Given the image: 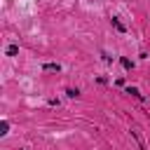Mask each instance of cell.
<instances>
[{
  "mask_svg": "<svg viewBox=\"0 0 150 150\" xmlns=\"http://www.w3.org/2000/svg\"><path fill=\"white\" fill-rule=\"evenodd\" d=\"M112 26H115V28H117L120 33H124V30H127V28H124V23H122V21H120L117 16H112Z\"/></svg>",
  "mask_w": 150,
  "mask_h": 150,
  "instance_id": "7a4b0ae2",
  "label": "cell"
},
{
  "mask_svg": "<svg viewBox=\"0 0 150 150\" xmlns=\"http://www.w3.org/2000/svg\"><path fill=\"white\" fill-rule=\"evenodd\" d=\"M16 54H19V47L16 45H9L7 47V56H16Z\"/></svg>",
  "mask_w": 150,
  "mask_h": 150,
  "instance_id": "277c9868",
  "label": "cell"
},
{
  "mask_svg": "<svg viewBox=\"0 0 150 150\" xmlns=\"http://www.w3.org/2000/svg\"><path fill=\"white\" fill-rule=\"evenodd\" d=\"M127 94H131V96H136V98H141V101H143V94H141L136 87H127Z\"/></svg>",
  "mask_w": 150,
  "mask_h": 150,
  "instance_id": "3957f363",
  "label": "cell"
},
{
  "mask_svg": "<svg viewBox=\"0 0 150 150\" xmlns=\"http://www.w3.org/2000/svg\"><path fill=\"white\" fill-rule=\"evenodd\" d=\"M122 68H124V70H131V68H134V63H131L129 59H122Z\"/></svg>",
  "mask_w": 150,
  "mask_h": 150,
  "instance_id": "5b68a950",
  "label": "cell"
},
{
  "mask_svg": "<svg viewBox=\"0 0 150 150\" xmlns=\"http://www.w3.org/2000/svg\"><path fill=\"white\" fill-rule=\"evenodd\" d=\"M66 94H68L70 98H75V96H80V89H66Z\"/></svg>",
  "mask_w": 150,
  "mask_h": 150,
  "instance_id": "8992f818",
  "label": "cell"
},
{
  "mask_svg": "<svg viewBox=\"0 0 150 150\" xmlns=\"http://www.w3.org/2000/svg\"><path fill=\"white\" fill-rule=\"evenodd\" d=\"M42 70H45V73H59V70H61V66H59V63H45V66H42Z\"/></svg>",
  "mask_w": 150,
  "mask_h": 150,
  "instance_id": "6da1fadb",
  "label": "cell"
}]
</instances>
